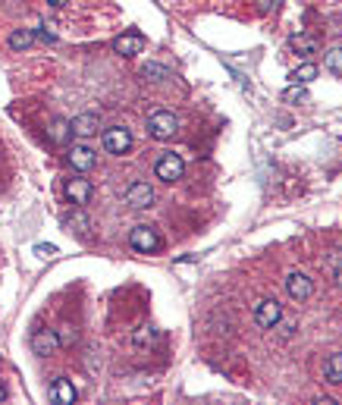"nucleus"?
<instances>
[{"mask_svg": "<svg viewBox=\"0 0 342 405\" xmlns=\"http://www.w3.org/2000/svg\"><path fill=\"white\" fill-rule=\"evenodd\" d=\"M148 132H151V139L166 142L179 132V120L170 114V110H154V114L148 116Z\"/></svg>", "mask_w": 342, "mask_h": 405, "instance_id": "f257e3e1", "label": "nucleus"}, {"mask_svg": "<svg viewBox=\"0 0 342 405\" xmlns=\"http://www.w3.org/2000/svg\"><path fill=\"white\" fill-rule=\"evenodd\" d=\"M279 317H283V305L277 298H264V302L254 305V321H258V327L273 330L279 323Z\"/></svg>", "mask_w": 342, "mask_h": 405, "instance_id": "f03ea898", "label": "nucleus"}, {"mask_svg": "<svg viewBox=\"0 0 342 405\" xmlns=\"http://www.w3.org/2000/svg\"><path fill=\"white\" fill-rule=\"evenodd\" d=\"M154 173H157V179H164V183H176V179H182L185 173V164L179 154H164V158L157 160V167H154Z\"/></svg>", "mask_w": 342, "mask_h": 405, "instance_id": "7ed1b4c3", "label": "nucleus"}, {"mask_svg": "<svg viewBox=\"0 0 342 405\" xmlns=\"http://www.w3.org/2000/svg\"><path fill=\"white\" fill-rule=\"evenodd\" d=\"M104 148H107L110 154H126L129 148H132V132H129L126 126H110L107 132H104Z\"/></svg>", "mask_w": 342, "mask_h": 405, "instance_id": "20e7f679", "label": "nucleus"}, {"mask_svg": "<svg viewBox=\"0 0 342 405\" xmlns=\"http://www.w3.org/2000/svg\"><path fill=\"white\" fill-rule=\"evenodd\" d=\"M129 242H132V248L141 254H151L160 248V236L154 233L151 227H135L132 233H129Z\"/></svg>", "mask_w": 342, "mask_h": 405, "instance_id": "39448f33", "label": "nucleus"}, {"mask_svg": "<svg viewBox=\"0 0 342 405\" xmlns=\"http://www.w3.org/2000/svg\"><path fill=\"white\" fill-rule=\"evenodd\" d=\"M57 349H60L57 330H35V333H32V352L35 355L47 358V355H57Z\"/></svg>", "mask_w": 342, "mask_h": 405, "instance_id": "423d86ee", "label": "nucleus"}, {"mask_svg": "<svg viewBox=\"0 0 342 405\" xmlns=\"http://www.w3.org/2000/svg\"><path fill=\"white\" fill-rule=\"evenodd\" d=\"M286 292H289L295 302H304V298H311V292H314V283H311L308 273L292 270L289 277H286Z\"/></svg>", "mask_w": 342, "mask_h": 405, "instance_id": "0eeeda50", "label": "nucleus"}, {"mask_svg": "<svg viewBox=\"0 0 342 405\" xmlns=\"http://www.w3.org/2000/svg\"><path fill=\"white\" fill-rule=\"evenodd\" d=\"M63 192H66V198H70L72 204H88L91 195H95V185H91L88 179H82V176H72V179H66Z\"/></svg>", "mask_w": 342, "mask_h": 405, "instance_id": "6e6552de", "label": "nucleus"}, {"mask_svg": "<svg viewBox=\"0 0 342 405\" xmlns=\"http://www.w3.org/2000/svg\"><path fill=\"white\" fill-rule=\"evenodd\" d=\"M126 204H132L135 211L151 208V204H154V189H151L148 183H141V179H139V183H132V185L126 189Z\"/></svg>", "mask_w": 342, "mask_h": 405, "instance_id": "1a4fd4ad", "label": "nucleus"}, {"mask_svg": "<svg viewBox=\"0 0 342 405\" xmlns=\"http://www.w3.org/2000/svg\"><path fill=\"white\" fill-rule=\"evenodd\" d=\"M66 158H70V167H72V170H79V173L91 170V167L98 164V154L91 151L88 145H72V148H70V154H66Z\"/></svg>", "mask_w": 342, "mask_h": 405, "instance_id": "9d476101", "label": "nucleus"}, {"mask_svg": "<svg viewBox=\"0 0 342 405\" xmlns=\"http://www.w3.org/2000/svg\"><path fill=\"white\" fill-rule=\"evenodd\" d=\"M114 51H116V54H123V57H135V54L145 51V35H139V32H126V35H120V38L114 41Z\"/></svg>", "mask_w": 342, "mask_h": 405, "instance_id": "9b49d317", "label": "nucleus"}, {"mask_svg": "<svg viewBox=\"0 0 342 405\" xmlns=\"http://www.w3.org/2000/svg\"><path fill=\"white\" fill-rule=\"evenodd\" d=\"M51 399L57 405H72L79 399V392H76V386H72L66 377H57V380H54V386H51Z\"/></svg>", "mask_w": 342, "mask_h": 405, "instance_id": "f8f14e48", "label": "nucleus"}, {"mask_svg": "<svg viewBox=\"0 0 342 405\" xmlns=\"http://www.w3.org/2000/svg\"><path fill=\"white\" fill-rule=\"evenodd\" d=\"M70 126H72V135H79V139H91V135L98 132V116L95 114H82V116H76Z\"/></svg>", "mask_w": 342, "mask_h": 405, "instance_id": "ddd939ff", "label": "nucleus"}, {"mask_svg": "<svg viewBox=\"0 0 342 405\" xmlns=\"http://www.w3.org/2000/svg\"><path fill=\"white\" fill-rule=\"evenodd\" d=\"M66 227H70V233L82 236V239H88V236H91V220H88L85 211H72V214L66 217Z\"/></svg>", "mask_w": 342, "mask_h": 405, "instance_id": "4468645a", "label": "nucleus"}, {"mask_svg": "<svg viewBox=\"0 0 342 405\" xmlns=\"http://www.w3.org/2000/svg\"><path fill=\"white\" fill-rule=\"evenodd\" d=\"M323 377L329 380V383H342V352L329 355L327 365H323Z\"/></svg>", "mask_w": 342, "mask_h": 405, "instance_id": "2eb2a0df", "label": "nucleus"}, {"mask_svg": "<svg viewBox=\"0 0 342 405\" xmlns=\"http://www.w3.org/2000/svg\"><path fill=\"white\" fill-rule=\"evenodd\" d=\"M35 45V32H29V29H20V32L10 35V47L13 51H26V47Z\"/></svg>", "mask_w": 342, "mask_h": 405, "instance_id": "dca6fc26", "label": "nucleus"}, {"mask_svg": "<svg viewBox=\"0 0 342 405\" xmlns=\"http://www.w3.org/2000/svg\"><path fill=\"white\" fill-rule=\"evenodd\" d=\"M317 72H320V70H317V63H302L295 72H292V82L308 85V82H314V79H317Z\"/></svg>", "mask_w": 342, "mask_h": 405, "instance_id": "f3484780", "label": "nucleus"}, {"mask_svg": "<svg viewBox=\"0 0 342 405\" xmlns=\"http://www.w3.org/2000/svg\"><path fill=\"white\" fill-rule=\"evenodd\" d=\"M141 76L151 79V82H166V79H170V70L160 63H145L141 66Z\"/></svg>", "mask_w": 342, "mask_h": 405, "instance_id": "a211bd4d", "label": "nucleus"}, {"mask_svg": "<svg viewBox=\"0 0 342 405\" xmlns=\"http://www.w3.org/2000/svg\"><path fill=\"white\" fill-rule=\"evenodd\" d=\"M308 98V91H304V85H298V82H292L289 89L283 91V101L286 104H295V101H304Z\"/></svg>", "mask_w": 342, "mask_h": 405, "instance_id": "6ab92c4d", "label": "nucleus"}, {"mask_svg": "<svg viewBox=\"0 0 342 405\" xmlns=\"http://www.w3.org/2000/svg\"><path fill=\"white\" fill-rule=\"evenodd\" d=\"M70 132H72V126H70V123H66V120H54L51 139L57 142V145H60V142H66V139H70Z\"/></svg>", "mask_w": 342, "mask_h": 405, "instance_id": "aec40b11", "label": "nucleus"}, {"mask_svg": "<svg viewBox=\"0 0 342 405\" xmlns=\"http://www.w3.org/2000/svg\"><path fill=\"white\" fill-rule=\"evenodd\" d=\"M323 63H327V70H329V72L342 76V47H333V51L327 54V60H323Z\"/></svg>", "mask_w": 342, "mask_h": 405, "instance_id": "412c9836", "label": "nucleus"}, {"mask_svg": "<svg viewBox=\"0 0 342 405\" xmlns=\"http://www.w3.org/2000/svg\"><path fill=\"white\" fill-rule=\"evenodd\" d=\"M154 339H157V330L154 327H141L139 333H135V346H151Z\"/></svg>", "mask_w": 342, "mask_h": 405, "instance_id": "4be33fe9", "label": "nucleus"}, {"mask_svg": "<svg viewBox=\"0 0 342 405\" xmlns=\"http://www.w3.org/2000/svg\"><path fill=\"white\" fill-rule=\"evenodd\" d=\"M289 45L295 47V51H304V54H311V51H314V41H311V38H302V35H292V38H289Z\"/></svg>", "mask_w": 342, "mask_h": 405, "instance_id": "5701e85b", "label": "nucleus"}, {"mask_svg": "<svg viewBox=\"0 0 342 405\" xmlns=\"http://www.w3.org/2000/svg\"><path fill=\"white\" fill-rule=\"evenodd\" d=\"M57 336H60V346H72V342L79 339V333L72 327H63V330H57Z\"/></svg>", "mask_w": 342, "mask_h": 405, "instance_id": "b1692460", "label": "nucleus"}, {"mask_svg": "<svg viewBox=\"0 0 342 405\" xmlns=\"http://www.w3.org/2000/svg\"><path fill=\"white\" fill-rule=\"evenodd\" d=\"M35 254H38V258H54V254H60V252H57V245H45V242H41V245H35Z\"/></svg>", "mask_w": 342, "mask_h": 405, "instance_id": "393cba45", "label": "nucleus"}, {"mask_svg": "<svg viewBox=\"0 0 342 405\" xmlns=\"http://www.w3.org/2000/svg\"><path fill=\"white\" fill-rule=\"evenodd\" d=\"M277 327H279V333H283V336H292V333H295V321H283V317H279Z\"/></svg>", "mask_w": 342, "mask_h": 405, "instance_id": "a878e982", "label": "nucleus"}, {"mask_svg": "<svg viewBox=\"0 0 342 405\" xmlns=\"http://www.w3.org/2000/svg\"><path fill=\"white\" fill-rule=\"evenodd\" d=\"M273 7H277V0H258V10H261V13H270Z\"/></svg>", "mask_w": 342, "mask_h": 405, "instance_id": "bb28decb", "label": "nucleus"}, {"mask_svg": "<svg viewBox=\"0 0 342 405\" xmlns=\"http://www.w3.org/2000/svg\"><path fill=\"white\" fill-rule=\"evenodd\" d=\"M35 38H38V41H45V45H54V41H57L51 32H45V29H41V32H35Z\"/></svg>", "mask_w": 342, "mask_h": 405, "instance_id": "cd10ccee", "label": "nucleus"}, {"mask_svg": "<svg viewBox=\"0 0 342 405\" xmlns=\"http://www.w3.org/2000/svg\"><path fill=\"white\" fill-rule=\"evenodd\" d=\"M47 3H51V7H57V10H63L66 3H70V0H47Z\"/></svg>", "mask_w": 342, "mask_h": 405, "instance_id": "c85d7f7f", "label": "nucleus"}, {"mask_svg": "<svg viewBox=\"0 0 342 405\" xmlns=\"http://www.w3.org/2000/svg\"><path fill=\"white\" fill-rule=\"evenodd\" d=\"M336 283H339V286H342V264H339V267H336Z\"/></svg>", "mask_w": 342, "mask_h": 405, "instance_id": "c756f323", "label": "nucleus"}, {"mask_svg": "<svg viewBox=\"0 0 342 405\" xmlns=\"http://www.w3.org/2000/svg\"><path fill=\"white\" fill-rule=\"evenodd\" d=\"M3 399H7V390H3V386H0V402H3Z\"/></svg>", "mask_w": 342, "mask_h": 405, "instance_id": "7c9ffc66", "label": "nucleus"}]
</instances>
